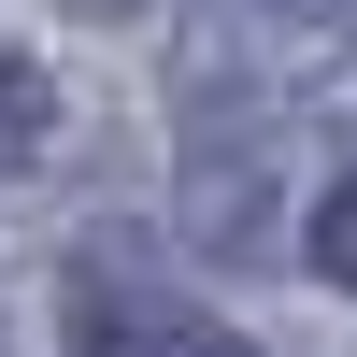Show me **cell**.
<instances>
[{"mask_svg": "<svg viewBox=\"0 0 357 357\" xmlns=\"http://www.w3.org/2000/svg\"><path fill=\"white\" fill-rule=\"evenodd\" d=\"M357 43V0H200V43H186V100L215 86V100H272V86L329 72Z\"/></svg>", "mask_w": 357, "mask_h": 357, "instance_id": "obj_1", "label": "cell"}, {"mask_svg": "<svg viewBox=\"0 0 357 357\" xmlns=\"http://www.w3.org/2000/svg\"><path fill=\"white\" fill-rule=\"evenodd\" d=\"M72 357H257V343H229L143 243H86L72 257Z\"/></svg>", "mask_w": 357, "mask_h": 357, "instance_id": "obj_2", "label": "cell"}, {"mask_svg": "<svg viewBox=\"0 0 357 357\" xmlns=\"http://www.w3.org/2000/svg\"><path fill=\"white\" fill-rule=\"evenodd\" d=\"M43 143H57V86L0 43V186H29V158H43Z\"/></svg>", "mask_w": 357, "mask_h": 357, "instance_id": "obj_3", "label": "cell"}, {"mask_svg": "<svg viewBox=\"0 0 357 357\" xmlns=\"http://www.w3.org/2000/svg\"><path fill=\"white\" fill-rule=\"evenodd\" d=\"M314 272H329V286H357V172L314 200Z\"/></svg>", "mask_w": 357, "mask_h": 357, "instance_id": "obj_4", "label": "cell"}]
</instances>
